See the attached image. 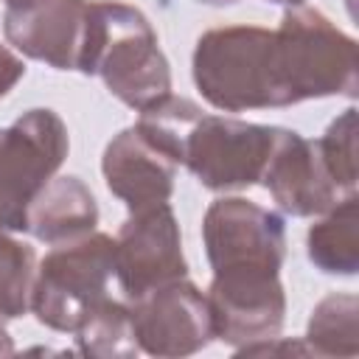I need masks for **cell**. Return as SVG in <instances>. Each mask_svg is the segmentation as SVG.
<instances>
[{
	"label": "cell",
	"instance_id": "obj_1",
	"mask_svg": "<svg viewBox=\"0 0 359 359\" xmlns=\"http://www.w3.org/2000/svg\"><path fill=\"white\" fill-rule=\"evenodd\" d=\"M196 84L216 107L224 109L297 101L286 76L278 34L261 28L210 31L199 39Z\"/></svg>",
	"mask_w": 359,
	"mask_h": 359
},
{
	"label": "cell",
	"instance_id": "obj_2",
	"mask_svg": "<svg viewBox=\"0 0 359 359\" xmlns=\"http://www.w3.org/2000/svg\"><path fill=\"white\" fill-rule=\"evenodd\" d=\"M79 67L84 73L101 70L109 90L140 109L168 95V70L154 34L146 20L126 6H87Z\"/></svg>",
	"mask_w": 359,
	"mask_h": 359
},
{
	"label": "cell",
	"instance_id": "obj_3",
	"mask_svg": "<svg viewBox=\"0 0 359 359\" xmlns=\"http://www.w3.org/2000/svg\"><path fill=\"white\" fill-rule=\"evenodd\" d=\"M205 238L216 269L213 283L261 286L275 280L283 255V227L275 213L244 199H224L210 208Z\"/></svg>",
	"mask_w": 359,
	"mask_h": 359
},
{
	"label": "cell",
	"instance_id": "obj_4",
	"mask_svg": "<svg viewBox=\"0 0 359 359\" xmlns=\"http://www.w3.org/2000/svg\"><path fill=\"white\" fill-rule=\"evenodd\" d=\"M115 244L107 236L84 238L48 255L34 289V309L53 328H76L101 303L107 275L115 269Z\"/></svg>",
	"mask_w": 359,
	"mask_h": 359
},
{
	"label": "cell",
	"instance_id": "obj_5",
	"mask_svg": "<svg viewBox=\"0 0 359 359\" xmlns=\"http://www.w3.org/2000/svg\"><path fill=\"white\" fill-rule=\"evenodd\" d=\"M65 149V129L48 109H34L0 132V236L3 227H25V210Z\"/></svg>",
	"mask_w": 359,
	"mask_h": 359
},
{
	"label": "cell",
	"instance_id": "obj_6",
	"mask_svg": "<svg viewBox=\"0 0 359 359\" xmlns=\"http://www.w3.org/2000/svg\"><path fill=\"white\" fill-rule=\"evenodd\" d=\"M294 98L353 93V42L328 25L317 11H292L278 31Z\"/></svg>",
	"mask_w": 359,
	"mask_h": 359
},
{
	"label": "cell",
	"instance_id": "obj_7",
	"mask_svg": "<svg viewBox=\"0 0 359 359\" xmlns=\"http://www.w3.org/2000/svg\"><path fill=\"white\" fill-rule=\"evenodd\" d=\"M280 129L247 126L202 115L185 140L182 160L210 188L250 185L266 171Z\"/></svg>",
	"mask_w": 359,
	"mask_h": 359
},
{
	"label": "cell",
	"instance_id": "obj_8",
	"mask_svg": "<svg viewBox=\"0 0 359 359\" xmlns=\"http://www.w3.org/2000/svg\"><path fill=\"white\" fill-rule=\"evenodd\" d=\"M115 269L132 297H143L185 275L180 236L165 202L135 210L112 250Z\"/></svg>",
	"mask_w": 359,
	"mask_h": 359
},
{
	"label": "cell",
	"instance_id": "obj_9",
	"mask_svg": "<svg viewBox=\"0 0 359 359\" xmlns=\"http://www.w3.org/2000/svg\"><path fill=\"white\" fill-rule=\"evenodd\" d=\"M137 300L140 309L132 314V328L151 353H185L210 334L208 303L191 286L171 280Z\"/></svg>",
	"mask_w": 359,
	"mask_h": 359
},
{
	"label": "cell",
	"instance_id": "obj_10",
	"mask_svg": "<svg viewBox=\"0 0 359 359\" xmlns=\"http://www.w3.org/2000/svg\"><path fill=\"white\" fill-rule=\"evenodd\" d=\"M87 6L81 0H39L6 14L8 39L56 67H79Z\"/></svg>",
	"mask_w": 359,
	"mask_h": 359
},
{
	"label": "cell",
	"instance_id": "obj_11",
	"mask_svg": "<svg viewBox=\"0 0 359 359\" xmlns=\"http://www.w3.org/2000/svg\"><path fill=\"white\" fill-rule=\"evenodd\" d=\"M171 165L174 160L160 151L149 137L137 129L123 132L109 149L104 160L109 188L123 196L132 210L160 205L171 191Z\"/></svg>",
	"mask_w": 359,
	"mask_h": 359
},
{
	"label": "cell",
	"instance_id": "obj_12",
	"mask_svg": "<svg viewBox=\"0 0 359 359\" xmlns=\"http://www.w3.org/2000/svg\"><path fill=\"white\" fill-rule=\"evenodd\" d=\"M266 185L275 199L289 213H314L331 205V188L325 182L323 165L314 160L311 143L300 140L294 132H280L275 151L266 163Z\"/></svg>",
	"mask_w": 359,
	"mask_h": 359
},
{
	"label": "cell",
	"instance_id": "obj_13",
	"mask_svg": "<svg viewBox=\"0 0 359 359\" xmlns=\"http://www.w3.org/2000/svg\"><path fill=\"white\" fill-rule=\"evenodd\" d=\"M93 222H95L93 196L76 180L53 182L48 191L34 196L25 210V227H31L39 238L48 241L93 227Z\"/></svg>",
	"mask_w": 359,
	"mask_h": 359
},
{
	"label": "cell",
	"instance_id": "obj_14",
	"mask_svg": "<svg viewBox=\"0 0 359 359\" xmlns=\"http://www.w3.org/2000/svg\"><path fill=\"white\" fill-rule=\"evenodd\" d=\"M20 73H22V65H20L8 50L0 48V95L20 79Z\"/></svg>",
	"mask_w": 359,
	"mask_h": 359
},
{
	"label": "cell",
	"instance_id": "obj_15",
	"mask_svg": "<svg viewBox=\"0 0 359 359\" xmlns=\"http://www.w3.org/2000/svg\"><path fill=\"white\" fill-rule=\"evenodd\" d=\"M34 3H39V0H8L11 8H25V6H34Z\"/></svg>",
	"mask_w": 359,
	"mask_h": 359
},
{
	"label": "cell",
	"instance_id": "obj_16",
	"mask_svg": "<svg viewBox=\"0 0 359 359\" xmlns=\"http://www.w3.org/2000/svg\"><path fill=\"white\" fill-rule=\"evenodd\" d=\"M205 3H233V0H205Z\"/></svg>",
	"mask_w": 359,
	"mask_h": 359
},
{
	"label": "cell",
	"instance_id": "obj_17",
	"mask_svg": "<svg viewBox=\"0 0 359 359\" xmlns=\"http://www.w3.org/2000/svg\"><path fill=\"white\" fill-rule=\"evenodd\" d=\"M278 3H303V0H278Z\"/></svg>",
	"mask_w": 359,
	"mask_h": 359
}]
</instances>
